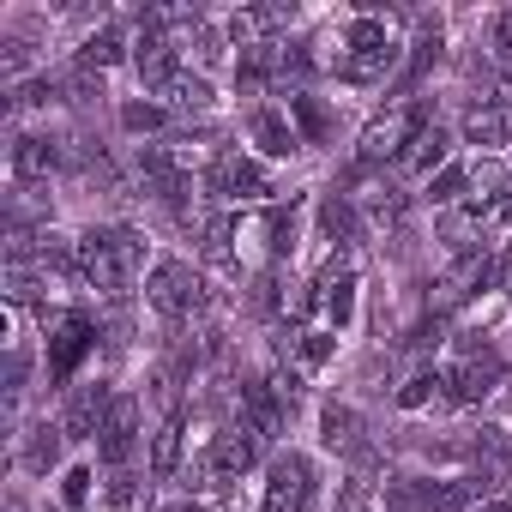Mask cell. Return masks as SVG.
<instances>
[{"mask_svg": "<svg viewBox=\"0 0 512 512\" xmlns=\"http://www.w3.org/2000/svg\"><path fill=\"white\" fill-rule=\"evenodd\" d=\"M79 266H85V284L103 290V296H127L139 266H145V235L127 229V223H97L79 235Z\"/></svg>", "mask_w": 512, "mask_h": 512, "instance_id": "6da1fadb", "label": "cell"}, {"mask_svg": "<svg viewBox=\"0 0 512 512\" xmlns=\"http://www.w3.org/2000/svg\"><path fill=\"white\" fill-rule=\"evenodd\" d=\"M392 67H398V37L386 31V13H356V19L344 25V49H338L332 73H338L344 85L368 91V85H386Z\"/></svg>", "mask_w": 512, "mask_h": 512, "instance_id": "7a4b0ae2", "label": "cell"}, {"mask_svg": "<svg viewBox=\"0 0 512 512\" xmlns=\"http://www.w3.org/2000/svg\"><path fill=\"white\" fill-rule=\"evenodd\" d=\"M145 302L163 314V320H193L205 308V278L187 266V260H157L145 272Z\"/></svg>", "mask_w": 512, "mask_h": 512, "instance_id": "3957f363", "label": "cell"}, {"mask_svg": "<svg viewBox=\"0 0 512 512\" xmlns=\"http://www.w3.org/2000/svg\"><path fill=\"white\" fill-rule=\"evenodd\" d=\"M314 488H320L314 458H308V452H278L272 470H266V500H260V512H308V506H314Z\"/></svg>", "mask_w": 512, "mask_h": 512, "instance_id": "277c9868", "label": "cell"}, {"mask_svg": "<svg viewBox=\"0 0 512 512\" xmlns=\"http://www.w3.org/2000/svg\"><path fill=\"white\" fill-rule=\"evenodd\" d=\"M428 121H422V109L416 103H398V109H386V115H374L368 127H362V169H374V163H386V157H404L410 151V139L422 133Z\"/></svg>", "mask_w": 512, "mask_h": 512, "instance_id": "5b68a950", "label": "cell"}, {"mask_svg": "<svg viewBox=\"0 0 512 512\" xmlns=\"http://www.w3.org/2000/svg\"><path fill=\"white\" fill-rule=\"evenodd\" d=\"M205 193H211V199H266V193H272V175H266L260 157L217 151L211 169H205Z\"/></svg>", "mask_w": 512, "mask_h": 512, "instance_id": "8992f818", "label": "cell"}, {"mask_svg": "<svg viewBox=\"0 0 512 512\" xmlns=\"http://www.w3.org/2000/svg\"><path fill=\"white\" fill-rule=\"evenodd\" d=\"M97 350V326L85 314H49V380H73V368Z\"/></svg>", "mask_w": 512, "mask_h": 512, "instance_id": "52a82bcc", "label": "cell"}, {"mask_svg": "<svg viewBox=\"0 0 512 512\" xmlns=\"http://www.w3.org/2000/svg\"><path fill=\"white\" fill-rule=\"evenodd\" d=\"M115 386L109 380H85V386H73V398H67V410H61V428H67V440H97L103 434V422H109V410H115Z\"/></svg>", "mask_w": 512, "mask_h": 512, "instance_id": "ba28073f", "label": "cell"}, {"mask_svg": "<svg viewBox=\"0 0 512 512\" xmlns=\"http://www.w3.org/2000/svg\"><path fill=\"white\" fill-rule=\"evenodd\" d=\"M139 422H145L139 398L121 392L115 410H109V422H103V434H97V458H103L109 470H127V458H133V446H139Z\"/></svg>", "mask_w": 512, "mask_h": 512, "instance_id": "9c48e42d", "label": "cell"}, {"mask_svg": "<svg viewBox=\"0 0 512 512\" xmlns=\"http://www.w3.org/2000/svg\"><path fill=\"white\" fill-rule=\"evenodd\" d=\"M308 308H320V314H326V326H332V332H344V326L356 320V272H350L344 260H332V266L314 278Z\"/></svg>", "mask_w": 512, "mask_h": 512, "instance_id": "30bf717a", "label": "cell"}, {"mask_svg": "<svg viewBox=\"0 0 512 512\" xmlns=\"http://www.w3.org/2000/svg\"><path fill=\"white\" fill-rule=\"evenodd\" d=\"M133 67H139L145 91H169V85L181 79V43L163 37V31H145V37L133 43Z\"/></svg>", "mask_w": 512, "mask_h": 512, "instance_id": "8fae6325", "label": "cell"}, {"mask_svg": "<svg viewBox=\"0 0 512 512\" xmlns=\"http://www.w3.org/2000/svg\"><path fill=\"white\" fill-rule=\"evenodd\" d=\"M247 139L260 145V157H296L302 151V133H296L290 109H272V103L247 109Z\"/></svg>", "mask_w": 512, "mask_h": 512, "instance_id": "7c38bea8", "label": "cell"}, {"mask_svg": "<svg viewBox=\"0 0 512 512\" xmlns=\"http://www.w3.org/2000/svg\"><path fill=\"white\" fill-rule=\"evenodd\" d=\"M464 145H512V97H482L470 115H464Z\"/></svg>", "mask_w": 512, "mask_h": 512, "instance_id": "4fadbf2b", "label": "cell"}, {"mask_svg": "<svg viewBox=\"0 0 512 512\" xmlns=\"http://www.w3.org/2000/svg\"><path fill=\"white\" fill-rule=\"evenodd\" d=\"M61 169V145L43 139V133H13V181H49Z\"/></svg>", "mask_w": 512, "mask_h": 512, "instance_id": "5bb4252c", "label": "cell"}, {"mask_svg": "<svg viewBox=\"0 0 512 512\" xmlns=\"http://www.w3.org/2000/svg\"><path fill=\"white\" fill-rule=\"evenodd\" d=\"M284 109H290V121H296L302 145H332V133H338V115H332L320 97H308V91H290V97H284Z\"/></svg>", "mask_w": 512, "mask_h": 512, "instance_id": "9a60e30c", "label": "cell"}, {"mask_svg": "<svg viewBox=\"0 0 512 512\" xmlns=\"http://www.w3.org/2000/svg\"><path fill=\"white\" fill-rule=\"evenodd\" d=\"M181 434H187V410L175 404V410L163 416V428L151 434V464H145V470H151L157 482H169V476L181 470Z\"/></svg>", "mask_w": 512, "mask_h": 512, "instance_id": "2e32d148", "label": "cell"}, {"mask_svg": "<svg viewBox=\"0 0 512 512\" xmlns=\"http://www.w3.org/2000/svg\"><path fill=\"white\" fill-rule=\"evenodd\" d=\"M61 446H67V428H61V422H37V428L19 440V464H25L31 476H49V470L61 464Z\"/></svg>", "mask_w": 512, "mask_h": 512, "instance_id": "e0dca14e", "label": "cell"}, {"mask_svg": "<svg viewBox=\"0 0 512 512\" xmlns=\"http://www.w3.org/2000/svg\"><path fill=\"white\" fill-rule=\"evenodd\" d=\"M320 434H326L332 452H356V458H368V446H362V416H356L350 404H326V410H320Z\"/></svg>", "mask_w": 512, "mask_h": 512, "instance_id": "ac0fdd59", "label": "cell"}, {"mask_svg": "<svg viewBox=\"0 0 512 512\" xmlns=\"http://www.w3.org/2000/svg\"><path fill=\"white\" fill-rule=\"evenodd\" d=\"M121 61H127L121 25H97V31L85 37V49H79V67H85V73H103V67H121Z\"/></svg>", "mask_w": 512, "mask_h": 512, "instance_id": "d6986e66", "label": "cell"}, {"mask_svg": "<svg viewBox=\"0 0 512 512\" xmlns=\"http://www.w3.org/2000/svg\"><path fill=\"white\" fill-rule=\"evenodd\" d=\"M398 404H404V410H422V404H434V410H446V404H458V398H452V380L428 368V374H416V380H410V386L398 392Z\"/></svg>", "mask_w": 512, "mask_h": 512, "instance_id": "ffe728a7", "label": "cell"}, {"mask_svg": "<svg viewBox=\"0 0 512 512\" xmlns=\"http://www.w3.org/2000/svg\"><path fill=\"white\" fill-rule=\"evenodd\" d=\"M440 61V19H422L416 25V43H410V67H404V85H416L428 67Z\"/></svg>", "mask_w": 512, "mask_h": 512, "instance_id": "44dd1931", "label": "cell"}, {"mask_svg": "<svg viewBox=\"0 0 512 512\" xmlns=\"http://www.w3.org/2000/svg\"><path fill=\"white\" fill-rule=\"evenodd\" d=\"M464 187H470V169H464V163H446L440 175H428V199H434L440 211H458V205H470V199H464Z\"/></svg>", "mask_w": 512, "mask_h": 512, "instance_id": "7402d4cb", "label": "cell"}, {"mask_svg": "<svg viewBox=\"0 0 512 512\" xmlns=\"http://www.w3.org/2000/svg\"><path fill=\"white\" fill-rule=\"evenodd\" d=\"M163 97H169L175 109H211V103H217V91H211V79H205V73H181Z\"/></svg>", "mask_w": 512, "mask_h": 512, "instance_id": "603a6c76", "label": "cell"}, {"mask_svg": "<svg viewBox=\"0 0 512 512\" xmlns=\"http://www.w3.org/2000/svg\"><path fill=\"white\" fill-rule=\"evenodd\" d=\"M446 145H452V139H446L440 127H422V133L410 139V151H404L398 163H404V169H434V163L446 157Z\"/></svg>", "mask_w": 512, "mask_h": 512, "instance_id": "cb8c5ba5", "label": "cell"}, {"mask_svg": "<svg viewBox=\"0 0 512 512\" xmlns=\"http://www.w3.org/2000/svg\"><path fill=\"white\" fill-rule=\"evenodd\" d=\"M332 350H338V332H296V338H290V356H296L302 368H326Z\"/></svg>", "mask_w": 512, "mask_h": 512, "instance_id": "d4e9b609", "label": "cell"}, {"mask_svg": "<svg viewBox=\"0 0 512 512\" xmlns=\"http://www.w3.org/2000/svg\"><path fill=\"white\" fill-rule=\"evenodd\" d=\"M121 127H127V133H163V127H169V109L133 97V103H121Z\"/></svg>", "mask_w": 512, "mask_h": 512, "instance_id": "484cf974", "label": "cell"}, {"mask_svg": "<svg viewBox=\"0 0 512 512\" xmlns=\"http://www.w3.org/2000/svg\"><path fill=\"white\" fill-rule=\"evenodd\" d=\"M91 482H97V470H91V464H73V470L61 476V506H67V512H85V506H91Z\"/></svg>", "mask_w": 512, "mask_h": 512, "instance_id": "4316f807", "label": "cell"}, {"mask_svg": "<svg viewBox=\"0 0 512 512\" xmlns=\"http://www.w3.org/2000/svg\"><path fill=\"white\" fill-rule=\"evenodd\" d=\"M133 500H139V476H133V470H115L109 488H103V506H109V512H127Z\"/></svg>", "mask_w": 512, "mask_h": 512, "instance_id": "83f0119b", "label": "cell"}, {"mask_svg": "<svg viewBox=\"0 0 512 512\" xmlns=\"http://www.w3.org/2000/svg\"><path fill=\"white\" fill-rule=\"evenodd\" d=\"M476 512H512V500H506V494H494V500H482Z\"/></svg>", "mask_w": 512, "mask_h": 512, "instance_id": "f1b7e54d", "label": "cell"}, {"mask_svg": "<svg viewBox=\"0 0 512 512\" xmlns=\"http://www.w3.org/2000/svg\"><path fill=\"white\" fill-rule=\"evenodd\" d=\"M43 512H67V506H43Z\"/></svg>", "mask_w": 512, "mask_h": 512, "instance_id": "f546056e", "label": "cell"}, {"mask_svg": "<svg viewBox=\"0 0 512 512\" xmlns=\"http://www.w3.org/2000/svg\"><path fill=\"white\" fill-rule=\"evenodd\" d=\"M13 512H25V506H19V500H13Z\"/></svg>", "mask_w": 512, "mask_h": 512, "instance_id": "4dcf8cb0", "label": "cell"}]
</instances>
